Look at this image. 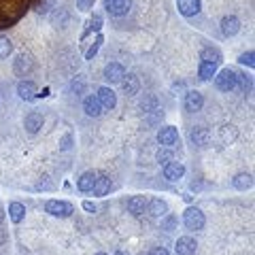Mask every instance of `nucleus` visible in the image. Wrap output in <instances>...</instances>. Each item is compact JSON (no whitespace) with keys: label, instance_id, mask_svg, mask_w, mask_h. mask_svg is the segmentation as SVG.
<instances>
[{"label":"nucleus","instance_id":"f257e3e1","mask_svg":"<svg viewBox=\"0 0 255 255\" xmlns=\"http://www.w3.org/2000/svg\"><path fill=\"white\" fill-rule=\"evenodd\" d=\"M238 85V73L232 68H223L219 75H215V87L219 92H232Z\"/></svg>","mask_w":255,"mask_h":255},{"label":"nucleus","instance_id":"f03ea898","mask_svg":"<svg viewBox=\"0 0 255 255\" xmlns=\"http://www.w3.org/2000/svg\"><path fill=\"white\" fill-rule=\"evenodd\" d=\"M183 223H185V228L191 230V232H196V230H202L204 228V213L200 209H196V206H189V209H185V213H183Z\"/></svg>","mask_w":255,"mask_h":255},{"label":"nucleus","instance_id":"7ed1b4c3","mask_svg":"<svg viewBox=\"0 0 255 255\" xmlns=\"http://www.w3.org/2000/svg\"><path fill=\"white\" fill-rule=\"evenodd\" d=\"M45 211L49 215H53V217H62V219H66V217H70V215L75 213L73 204L66 202V200H49L45 204Z\"/></svg>","mask_w":255,"mask_h":255},{"label":"nucleus","instance_id":"20e7f679","mask_svg":"<svg viewBox=\"0 0 255 255\" xmlns=\"http://www.w3.org/2000/svg\"><path fill=\"white\" fill-rule=\"evenodd\" d=\"M34 70V60H32L30 53H19L17 58L13 60V73L17 77H26Z\"/></svg>","mask_w":255,"mask_h":255},{"label":"nucleus","instance_id":"39448f33","mask_svg":"<svg viewBox=\"0 0 255 255\" xmlns=\"http://www.w3.org/2000/svg\"><path fill=\"white\" fill-rule=\"evenodd\" d=\"M157 142L162 147H174L179 142V130L174 126H164L157 132Z\"/></svg>","mask_w":255,"mask_h":255},{"label":"nucleus","instance_id":"423d86ee","mask_svg":"<svg viewBox=\"0 0 255 255\" xmlns=\"http://www.w3.org/2000/svg\"><path fill=\"white\" fill-rule=\"evenodd\" d=\"M105 9L111 17H122L132 9V0H105Z\"/></svg>","mask_w":255,"mask_h":255},{"label":"nucleus","instance_id":"0eeeda50","mask_svg":"<svg viewBox=\"0 0 255 255\" xmlns=\"http://www.w3.org/2000/svg\"><path fill=\"white\" fill-rule=\"evenodd\" d=\"M96 98H98L100 107L105 109V111L115 109V105H117V96H115V92L111 90V87H107V85L98 87V94H96Z\"/></svg>","mask_w":255,"mask_h":255},{"label":"nucleus","instance_id":"6e6552de","mask_svg":"<svg viewBox=\"0 0 255 255\" xmlns=\"http://www.w3.org/2000/svg\"><path fill=\"white\" fill-rule=\"evenodd\" d=\"M124 77H126V68L119 62H109L105 66V79L109 83H122Z\"/></svg>","mask_w":255,"mask_h":255},{"label":"nucleus","instance_id":"1a4fd4ad","mask_svg":"<svg viewBox=\"0 0 255 255\" xmlns=\"http://www.w3.org/2000/svg\"><path fill=\"white\" fill-rule=\"evenodd\" d=\"M204 107V96L198 90H191L185 94V111L187 113H198Z\"/></svg>","mask_w":255,"mask_h":255},{"label":"nucleus","instance_id":"9d476101","mask_svg":"<svg viewBox=\"0 0 255 255\" xmlns=\"http://www.w3.org/2000/svg\"><path fill=\"white\" fill-rule=\"evenodd\" d=\"M177 9L181 15H185V17H194V15L200 13L202 2L200 0H177Z\"/></svg>","mask_w":255,"mask_h":255},{"label":"nucleus","instance_id":"9b49d317","mask_svg":"<svg viewBox=\"0 0 255 255\" xmlns=\"http://www.w3.org/2000/svg\"><path fill=\"white\" fill-rule=\"evenodd\" d=\"M43 124H45V119L38 111H30V113L26 115V119H23V126H26V130L30 134H36L43 128Z\"/></svg>","mask_w":255,"mask_h":255},{"label":"nucleus","instance_id":"f8f14e48","mask_svg":"<svg viewBox=\"0 0 255 255\" xmlns=\"http://www.w3.org/2000/svg\"><path fill=\"white\" fill-rule=\"evenodd\" d=\"M189 138H191V142H194V145L206 147V145H209V140H211V132L206 130V128H202V126H196V128H191Z\"/></svg>","mask_w":255,"mask_h":255},{"label":"nucleus","instance_id":"ddd939ff","mask_svg":"<svg viewBox=\"0 0 255 255\" xmlns=\"http://www.w3.org/2000/svg\"><path fill=\"white\" fill-rule=\"evenodd\" d=\"M196 241L191 236H181L177 245H174V251H177V255H194L196 253Z\"/></svg>","mask_w":255,"mask_h":255},{"label":"nucleus","instance_id":"4468645a","mask_svg":"<svg viewBox=\"0 0 255 255\" xmlns=\"http://www.w3.org/2000/svg\"><path fill=\"white\" fill-rule=\"evenodd\" d=\"M147 198L145 196H132L130 200H128V211H130L134 217H140V215H145L147 211Z\"/></svg>","mask_w":255,"mask_h":255},{"label":"nucleus","instance_id":"2eb2a0df","mask_svg":"<svg viewBox=\"0 0 255 255\" xmlns=\"http://www.w3.org/2000/svg\"><path fill=\"white\" fill-rule=\"evenodd\" d=\"M183 174H185V166H183L181 162H168V164H164V177L168 179V181H179Z\"/></svg>","mask_w":255,"mask_h":255},{"label":"nucleus","instance_id":"dca6fc26","mask_svg":"<svg viewBox=\"0 0 255 255\" xmlns=\"http://www.w3.org/2000/svg\"><path fill=\"white\" fill-rule=\"evenodd\" d=\"M238 30H241V19H238L236 15H226V17L221 19V32L226 36H234Z\"/></svg>","mask_w":255,"mask_h":255},{"label":"nucleus","instance_id":"f3484780","mask_svg":"<svg viewBox=\"0 0 255 255\" xmlns=\"http://www.w3.org/2000/svg\"><path fill=\"white\" fill-rule=\"evenodd\" d=\"M83 111H85V115H90V117H100L105 109L100 107V102H98L96 96H87V98L83 100Z\"/></svg>","mask_w":255,"mask_h":255},{"label":"nucleus","instance_id":"a211bd4d","mask_svg":"<svg viewBox=\"0 0 255 255\" xmlns=\"http://www.w3.org/2000/svg\"><path fill=\"white\" fill-rule=\"evenodd\" d=\"M96 179H98V172L87 170V172H83L81 177H79V181H77V187L81 189V191H92V189H94V183H96Z\"/></svg>","mask_w":255,"mask_h":255},{"label":"nucleus","instance_id":"6ab92c4d","mask_svg":"<svg viewBox=\"0 0 255 255\" xmlns=\"http://www.w3.org/2000/svg\"><path fill=\"white\" fill-rule=\"evenodd\" d=\"M17 94H19V98L21 100H34L38 92H36V85L32 83V81H21L17 85Z\"/></svg>","mask_w":255,"mask_h":255},{"label":"nucleus","instance_id":"aec40b11","mask_svg":"<svg viewBox=\"0 0 255 255\" xmlns=\"http://www.w3.org/2000/svg\"><path fill=\"white\" fill-rule=\"evenodd\" d=\"M92 191H94V196H98V198L107 196L109 191H111V179L107 177V174H98V179H96Z\"/></svg>","mask_w":255,"mask_h":255},{"label":"nucleus","instance_id":"412c9836","mask_svg":"<svg viewBox=\"0 0 255 255\" xmlns=\"http://www.w3.org/2000/svg\"><path fill=\"white\" fill-rule=\"evenodd\" d=\"M138 77L136 75H126L122 79V87H124V94L126 96H134V94H138Z\"/></svg>","mask_w":255,"mask_h":255},{"label":"nucleus","instance_id":"4be33fe9","mask_svg":"<svg viewBox=\"0 0 255 255\" xmlns=\"http://www.w3.org/2000/svg\"><path fill=\"white\" fill-rule=\"evenodd\" d=\"M198 75H200L202 81H211V79L217 75V64L213 62H200V68H198Z\"/></svg>","mask_w":255,"mask_h":255},{"label":"nucleus","instance_id":"5701e85b","mask_svg":"<svg viewBox=\"0 0 255 255\" xmlns=\"http://www.w3.org/2000/svg\"><path fill=\"white\" fill-rule=\"evenodd\" d=\"M166 211H168V206H166L164 200H159V198H155V200L147 202V213L153 215V217H164Z\"/></svg>","mask_w":255,"mask_h":255},{"label":"nucleus","instance_id":"b1692460","mask_svg":"<svg viewBox=\"0 0 255 255\" xmlns=\"http://www.w3.org/2000/svg\"><path fill=\"white\" fill-rule=\"evenodd\" d=\"M9 217L13 223H21L23 217H26V206L21 202H11L9 204Z\"/></svg>","mask_w":255,"mask_h":255},{"label":"nucleus","instance_id":"393cba45","mask_svg":"<svg viewBox=\"0 0 255 255\" xmlns=\"http://www.w3.org/2000/svg\"><path fill=\"white\" fill-rule=\"evenodd\" d=\"M232 185L236 189H241V191H247V189H251L253 187V177L249 172H243V174H236L234 181H232Z\"/></svg>","mask_w":255,"mask_h":255},{"label":"nucleus","instance_id":"a878e982","mask_svg":"<svg viewBox=\"0 0 255 255\" xmlns=\"http://www.w3.org/2000/svg\"><path fill=\"white\" fill-rule=\"evenodd\" d=\"M200 58L204 60V62H213V64H219L221 62V53L217 51V49H211V47H206V49L202 51V55Z\"/></svg>","mask_w":255,"mask_h":255},{"label":"nucleus","instance_id":"bb28decb","mask_svg":"<svg viewBox=\"0 0 255 255\" xmlns=\"http://www.w3.org/2000/svg\"><path fill=\"white\" fill-rule=\"evenodd\" d=\"M11 51H13V43L6 36H0V60L9 58Z\"/></svg>","mask_w":255,"mask_h":255},{"label":"nucleus","instance_id":"cd10ccee","mask_svg":"<svg viewBox=\"0 0 255 255\" xmlns=\"http://www.w3.org/2000/svg\"><path fill=\"white\" fill-rule=\"evenodd\" d=\"M157 162H159V164L172 162V151H170V147H162V149L157 151Z\"/></svg>","mask_w":255,"mask_h":255},{"label":"nucleus","instance_id":"c85d7f7f","mask_svg":"<svg viewBox=\"0 0 255 255\" xmlns=\"http://www.w3.org/2000/svg\"><path fill=\"white\" fill-rule=\"evenodd\" d=\"M253 58H255V53L253 51H247V53H243L241 55V58H238V62H241L243 64V66H249V68H253Z\"/></svg>","mask_w":255,"mask_h":255},{"label":"nucleus","instance_id":"c756f323","mask_svg":"<svg viewBox=\"0 0 255 255\" xmlns=\"http://www.w3.org/2000/svg\"><path fill=\"white\" fill-rule=\"evenodd\" d=\"M55 6V0H41V2L36 4V11L38 13H47L49 9H53Z\"/></svg>","mask_w":255,"mask_h":255},{"label":"nucleus","instance_id":"7c9ffc66","mask_svg":"<svg viewBox=\"0 0 255 255\" xmlns=\"http://www.w3.org/2000/svg\"><path fill=\"white\" fill-rule=\"evenodd\" d=\"M100 43H102V36H98V38H96V43L92 45V49H90V51H87V55H85V58H87V60H92V58H94V55H96V53H98V47H100Z\"/></svg>","mask_w":255,"mask_h":255},{"label":"nucleus","instance_id":"2f4dec72","mask_svg":"<svg viewBox=\"0 0 255 255\" xmlns=\"http://www.w3.org/2000/svg\"><path fill=\"white\" fill-rule=\"evenodd\" d=\"M90 28H92L94 32H98V30L102 28V17H100V15H94L92 21H90Z\"/></svg>","mask_w":255,"mask_h":255},{"label":"nucleus","instance_id":"473e14b6","mask_svg":"<svg viewBox=\"0 0 255 255\" xmlns=\"http://www.w3.org/2000/svg\"><path fill=\"white\" fill-rule=\"evenodd\" d=\"M94 2H96V0H77V6L81 11H90L92 6H94Z\"/></svg>","mask_w":255,"mask_h":255},{"label":"nucleus","instance_id":"72a5a7b5","mask_svg":"<svg viewBox=\"0 0 255 255\" xmlns=\"http://www.w3.org/2000/svg\"><path fill=\"white\" fill-rule=\"evenodd\" d=\"M149 255H170L166 247H153V249L149 251Z\"/></svg>","mask_w":255,"mask_h":255},{"label":"nucleus","instance_id":"f704fd0d","mask_svg":"<svg viewBox=\"0 0 255 255\" xmlns=\"http://www.w3.org/2000/svg\"><path fill=\"white\" fill-rule=\"evenodd\" d=\"M6 241H9V236H6V232H4L2 228H0V245H4Z\"/></svg>","mask_w":255,"mask_h":255},{"label":"nucleus","instance_id":"c9c22d12","mask_svg":"<svg viewBox=\"0 0 255 255\" xmlns=\"http://www.w3.org/2000/svg\"><path fill=\"white\" fill-rule=\"evenodd\" d=\"M83 209H85V211H90V213H96V206H94L92 202H83Z\"/></svg>","mask_w":255,"mask_h":255},{"label":"nucleus","instance_id":"e433bc0d","mask_svg":"<svg viewBox=\"0 0 255 255\" xmlns=\"http://www.w3.org/2000/svg\"><path fill=\"white\" fill-rule=\"evenodd\" d=\"M68 147H70V136L64 138V145H62V149H68Z\"/></svg>","mask_w":255,"mask_h":255},{"label":"nucleus","instance_id":"4c0bfd02","mask_svg":"<svg viewBox=\"0 0 255 255\" xmlns=\"http://www.w3.org/2000/svg\"><path fill=\"white\" fill-rule=\"evenodd\" d=\"M45 96H49V90H47V87H45V90H43L41 94H38V96H36V98H45Z\"/></svg>","mask_w":255,"mask_h":255},{"label":"nucleus","instance_id":"58836bf2","mask_svg":"<svg viewBox=\"0 0 255 255\" xmlns=\"http://www.w3.org/2000/svg\"><path fill=\"white\" fill-rule=\"evenodd\" d=\"M2 221H4V211L0 209V223H2Z\"/></svg>","mask_w":255,"mask_h":255},{"label":"nucleus","instance_id":"ea45409f","mask_svg":"<svg viewBox=\"0 0 255 255\" xmlns=\"http://www.w3.org/2000/svg\"><path fill=\"white\" fill-rule=\"evenodd\" d=\"M96 255H107V253H96Z\"/></svg>","mask_w":255,"mask_h":255}]
</instances>
